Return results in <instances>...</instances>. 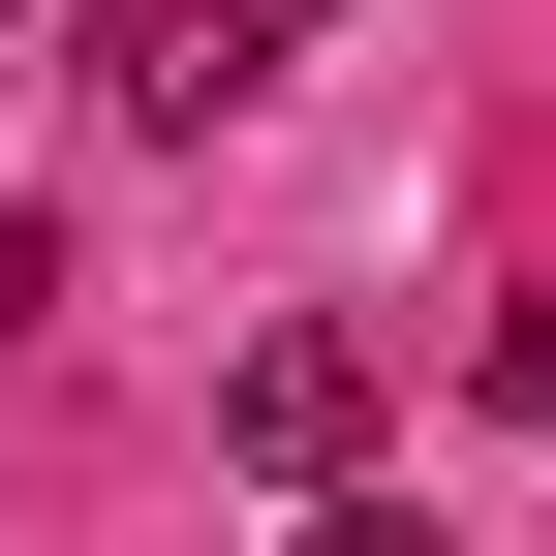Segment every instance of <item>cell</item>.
<instances>
[{
    "instance_id": "cell-2",
    "label": "cell",
    "mask_w": 556,
    "mask_h": 556,
    "mask_svg": "<svg viewBox=\"0 0 556 556\" xmlns=\"http://www.w3.org/2000/svg\"><path fill=\"white\" fill-rule=\"evenodd\" d=\"M217 433L278 464V495H340V464H371V340H248V371H217Z\"/></svg>"
},
{
    "instance_id": "cell-4",
    "label": "cell",
    "mask_w": 556,
    "mask_h": 556,
    "mask_svg": "<svg viewBox=\"0 0 556 556\" xmlns=\"http://www.w3.org/2000/svg\"><path fill=\"white\" fill-rule=\"evenodd\" d=\"M309 556H433V526H402V495H309Z\"/></svg>"
},
{
    "instance_id": "cell-1",
    "label": "cell",
    "mask_w": 556,
    "mask_h": 556,
    "mask_svg": "<svg viewBox=\"0 0 556 556\" xmlns=\"http://www.w3.org/2000/svg\"><path fill=\"white\" fill-rule=\"evenodd\" d=\"M278 62H309V0H93V93L155 124V155H217Z\"/></svg>"
},
{
    "instance_id": "cell-3",
    "label": "cell",
    "mask_w": 556,
    "mask_h": 556,
    "mask_svg": "<svg viewBox=\"0 0 556 556\" xmlns=\"http://www.w3.org/2000/svg\"><path fill=\"white\" fill-rule=\"evenodd\" d=\"M31 309H62V217H0V340H31Z\"/></svg>"
}]
</instances>
